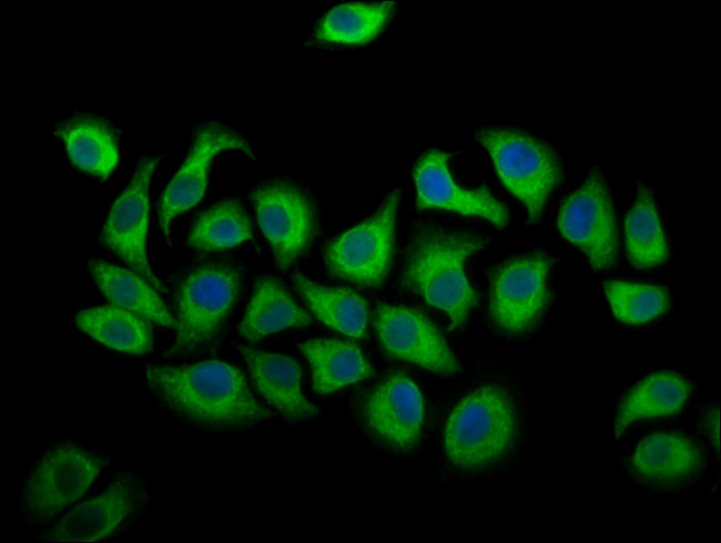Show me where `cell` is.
Returning a JSON list of instances; mask_svg holds the SVG:
<instances>
[{
	"label": "cell",
	"instance_id": "obj_1",
	"mask_svg": "<svg viewBox=\"0 0 721 543\" xmlns=\"http://www.w3.org/2000/svg\"><path fill=\"white\" fill-rule=\"evenodd\" d=\"M144 381L175 418L205 430H242L272 418L234 365L207 360L187 365L149 364Z\"/></svg>",
	"mask_w": 721,
	"mask_h": 543
},
{
	"label": "cell",
	"instance_id": "obj_2",
	"mask_svg": "<svg viewBox=\"0 0 721 543\" xmlns=\"http://www.w3.org/2000/svg\"><path fill=\"white\" fill-rule=\"evenodd\" d=\"M487 242L471 233L422 227L410 241L402 284L447 314L453 328H460L478 301L465 263Z\"/></svg>",
	"mask_w": 721,
	"mask_h": 543
},
{
	"label": "cell",
	"instance_id": "obj_3",
	"mask_svg": "<svg viewBox=\"0 0 721 543\" xmlns=\"http://www.w3.org/2000/svg\"><path fill=\"white\" fill-rule=\"evenodd\" d=\"M520 433L516 399L506 386L488 382L468 392L451 411L444 429V450L457 469L484 471L512 454Z\"/></svg>",
	"mask_w": 721,
	"mask_h": 543
},
{
	"label": "cell",
	"instance_id": "obj_4",
	"mask_svg": "<svg viewBox=\"0 0 721 543\" xmlns=\"http://www.w3.org/2000/svg\"><path fill=\"white\" fill-rule=\"evenodd\" d=\"M105 453L74 441L49 445L28 471L19 513L32 524L50 522L82 497L110 463Z\"/></svg>",
	"mask_w": 721,
	"mask_h": 543
},
{
	"label": "cell",
	"instance_id": "obj_5",
	"mask_svg": "<svg viewBox=\"0 0 721 543\" xmlns=\"http://www.w3.org/2000/svg\"><path fill=\"white\" fill-rule=\"evenodd\" d=\"M243 288V273L232 263L213 261L191 268L176 295V336L167 356L190 354L213 340Z\"/></svg>",
	"mask_w": 721,
	"mask_h": 543
},
{
	"label": "cell",
	"instance_id": "obj_6",
	"mask_svg": "<svg viewBox=\"0 0 721 543\" xmlns=\"http://www.w3.org/2000/svg\"><path fill=\"white\" fill-rule=\"evenodd\" d=\"M488 152L507 190L525 207L530 222H537L562 178L556 152L544 141L520 131L483 129L475 135Z\"/></svg>",
	"mask_w": 721,
	"mask_h": 543
},
{
	"label": "cell",
	"instance_id": "obj_7",
	"mask_svg": "<svg viewBox=\"0 0 721 543\" xmlns=\"http://www.w3.org/2000/svg\"><path fill=\"white\" fill-rule=\"evenodd\" d=\"M148 493L132 472L119 473L101 492L84 500L40 533L44 542H104L122 536L140 520Z\"/></svg>",
	"mask_w": 721,
	"mask_h": 543
},
{
	"label": "cell",
	"instance_id": "obj_8",
	"mask_svg": "<svg viewBox=\"0 0 721 543\" xmlns=\"http://www.w3.org/2000/svg\"><path fill=\"white\" fill-rule=\"evenodd\" d=\"M552 265L550 254L531 252L510 258L492 271L489 314L500 332L522 335L537 326L550 300Z\"/></svg>",
	"mask_w": 721,
	"mask_h": 543
},
{
	"label": "cell",
	"instance_id": "obj_9",
	"mask_svg": "<svg viewBox=\"0 0 721 543\" xmlns=\"http://www.w3.org/2000/svg\"><path fill=\"white\" fill-rule=\"evenodd\" d=\"M399 191L387 195L374 214L333 239L324 252L331 274L378 288L392 265Z\"/></svg>",
	"mask_w": 721,
	"mask_h": 543
},
{
	"label": "cell",
	"instance_id": "obj_10",
	"mask_svg": "<svg viewBox=\"0 0 721 543\" xmlns=\"http://www.w3.org/2000/svg\"><path fill=\"white\" fill-rule=\"evenodd\" d=\"M251 200L276 264L291 269L308 251L317 232L311 195L290 180L276 179L256 185Z\"/></svg>",
	"mask_w": 721,
	"mask_h": 543
},
{
	"label": "cell",
	"instance_id": "obj_11",
	"mask_svg": "<svg viewBox=\"0 0 721 543\" xmlns=\"http://www.w3.org/2000/svg\"><path fill=\"white\" fill-rule=\"evenodd\" d=\"M229 151H240L255 159L254 148L235 129L217 121H205L195 128L187 153L160 199L159 225L169 244L173 220L202 200L213 161Z\"/></svg>",
	"mask_w": 721,
	"mask_h": 543
},
{
	"label": "cell",
	"instance_id": "obj_12",
	"mask_svg": "<svg viewBox=\"0 0 721 543\" xmlns=\"http://www.w3.org/2000/svg\"><path fill=\"white\" fill-rule=\"evenodd\" d=\"M160 161V155L139 160L130 181L111 204L99 239L133 272L163 292L164 286L151 269L146 254L151 182Z\"/></svg>",
	"mask_w": 721,
	"mask_h": 543
},
{
	"label": "cell",
	"instance_id": "obj_13",
	"mask_svg": "<svg viewBox=\"0 0 721 543\" xmlns=\"http://www.w3.org/2000/svg\"><path fill=\"white\" fill-rule=\"evenodd\" d=\"M558 227L580 248L596 270L616 264L619 245L616 214L608 183L595 168L577 191L562 203Z\"/></svg>",
	"mask_w": 721,
	"mask_h": 543
},
{
	"label": "cell",
	"instance_id": "obj_14",
	"mask_svg": "<svg viewBox=\"0 0 721 543\" xmlns=\"http://www.w3.org/2000/svg\"><path fill=\"white\" fill-rule=\"evenodd\" d=\"M360 416L374 440L395 451H410L423 434V396L407 375L393 373L365 396Z\"/></svg>",
	"mask_w": 721,
	"mask_h": 543
},
{
	"label": "cell",
	"instance_id": "obj_15",
	"mask_svg": "<svg viewBox=\"0 0 721 543\" xmlns=\"http://www.w3.org/2000/svg\"><path fill=\"white\" fill-rule=\"evenodd\" d=\"M375 330L382 348L394 358L441 374L460 370L440 331L418 310L379 304L375 312Z\"/></svg>",
	"mask_w": 721,
	"mask_h": 543
},
{
	"label": "cell",
	"instance_id": "obj_16",
	"mask_svg": "<svg viewBox=\"0 0 721 543\" xmlns=\"http://www.w3.org/2000/svg\"><path fill=\"white\" fill-rule=\"evenodd\" d=\"M450 155L430 149L416 162L413 174L417 207L479 217L498 228L506 227L509 220L506 205L485 185L474 189L459 185L449 170Z\"/></svg>",
	"mask_w": 721,
	"mask_h": 543
},
{
	"label": "cell",
	"instance_id": "obj_17",
	"mask_svg": "<svg viewBox=\"0 0 721 543\" xmlns=\"http://www.w3.org/2000/svg\"><path fill=\"white\" fill-rule=\"evenodd\" d=\"M628 465L636 481L658 490H674L700 475L704 467V453L690 436L660 431L638 442Z\"/></svg>",
	"mask_w": 721,
	"mask_h": 543
},
{
	"label": "cell",
	"instance_id": "obj_18",
	"mask_svg": "<svg viewBox=\"0 0 721 543\" xmlns=\"http://www.w3.org/2000/svg\"><path fill=\"white\" fill-rule=\"evenodd\" d=\"M79 170L101 181L111 178L120 161V132L102 114L77 112L53 130Z\"/></svg>",
	"mask_w": 721,
	"mask_h": 543
},
{
	"label": "cell",
	"instance_id": "obj_19",
	"mask_svg": "<svg viewBox=\"0 0 721 543\" xmlns=\"http://www.w3.org/2000/svg\"><path fill=\"white\" fill-rule=\"evenodd\" d=\"M240 352L258 394L285 420L302 422L317 414L302 391V369L294 359L245 345Z\"/></svg>",
	"mask_w": 721,
	"mask_h": 543
},
{
	"label": "cell",
	"instance_id": "obj_20",
	"mask_svg": "<svg viewBox=\"0 0 721 543\" xmlns=\"http://www.w3.org/2000/svg\"><path fill=\"white\" fill-rule=\"evenodd\" d=\"M691 383L671 371H658L633 385L620 402L615 419L619 438L636 421L680 413L692 394Z\"/></svg>",
	"mask_w": 721,
	"mask_h": 543
},
{
	"label": "cell",
	"instance_id": "obj_21",
	"mask_svg": "<svg viewBox=\"0 0 721 543\" xmlns=\"http://www.w3.org/2000/svg\"><path fill=\"white\" fill-rule=\"evenodd\" d=\"M309 323L308 313L298 306L285 284L274 275H263L254 285L238 330L244 339L255 342Z\"/></svg>",
	"mask_w": 721,
	"mask_h": 543
},
{
	"label": "cell",
	"instance_id": "obj_22",
	"mask_svg": "<svg viewBox=\"0 0 721 543\" xmlns=\"http://www.w3.org/2000/svg\"><path fill=\"white\" fill-rule=\"evenodd\" d=\"M298 349L312 369V383L316 393L325 395L364 381L373 368L363 351L355 344L338 339H313Z\"/></svg>",
	"mask_w": 721,
	"mask_h": 543
},
{
	"label": "cell",
	"instance_id": "obj_23",
	"mask_svg": "<svg viewBox=\"0 0 721 543\" xmlns=\"http://www.w3.org/2000/svg\"><path fill=\"white\" fill-rule=\"evenodd\" d=\"M89 273L101 293L114 305L138 313L149 321L175 328L159 291L135 272L94 259L88 263Z\"/></svg>",
	"mask_w": 721,
	"mask_h": 543
},
{
	"label": "cell",
	"instance_id": "obj_24",
	"mask_svg": "<svg viewBox=\"0 0 721 543\" xmlns=\"http://www.w3.org/2000/svg\"><path fill=\"white\" fill-rule=\"evenodd\" d=\"M77 326L88 336L110 349L145 354L153 345L149 320L116 305H98L75 315Z\"/></svg>",
	"mask_w": 721,
	"mask_h": 543
},
{
	"label": "cell",
	"instance_id": "obj_25",
	"mask_svg": "<svg viewBox=\"0 0 721 543\" xmlns=\"http://www.w3.org/2000/svg\"><path fill=\"white\" fill-rule=\"evenodd\" d=\"M293 282L322 323L349 338H365L368 306L362 295L349 289L318 284L302 273H294Z\"/></svg>",
	"mask_w": 721,
	"mask_h": 543
},
{
	"label": "cell",
	"instance_id": "obj_26",
	"mask_svg": "<svg viewBox=\"0 0 721 543\" xmlns=\"http://www.w3.org/2000/svg\"><path fill=\"white\" fill-rule=\"evenodd\" d=\"M624 240L629 261L639 269L664 263L669 248L651 190L637 187L636 200L624 220Z\"/></svg>",
	"mask_w": 721,
	"mask_h": 543
},
{
	"label": "cell",
	"instance_id": "obj_27",
	"mask_svg": "<svg viewBox=\"0 0 721 543\" xmlns=\"http://www.w3.org/2000/svg\"><path fill=\"white\" fill-rule=\"evenodd\" d=\"M394 9L393 2L338 4L321 19L314 38L327 43H367L385 28Z\"/></svg>",
	"mask_w": 721,
	"mask_h": 543
},
{
	"label": "cell",
	"instance_id": "obj_28",
	"mask_svg": "<svg viewBox=\"0 0 721 543\" xmlns=\"http://www.w3.org/2000/svg\"><path fill=\"white\" fill-rule=\"evenodd\" d=\"M253 238V225L244 205L237 199L221 200L194 221L187 245L197 251L233 248Z\"/></svg>",
	"mask_w": 721,
	"mask_h": 543
},
{
	"label": "cell",
	"instance_id": "obj_29",
	"mask_svg": "<svg viewBox=\"0 0 721 543\" xmlns=\"http://www.w3.org/2000/svg\"><path fill=\"white\" fill-rule=\"evenodd\" d=\"M603 290L613 316L630 325L651 322L670 305L669 291L658 284L611 280Z\"/></svg>",
	"mask_w": 721,
	"mask_h": 543
},
{
	"label": "cell",
	"instance_id": "obj_30",
	"mask_svg": "<svg viewBox=\"0 0 721 543\" xmlns=\"http://www.w3.org/2000/svg\"><path fill=\"white\" fill-rule=\"evenodd\" d=\"M704 430L710 439L712 448L719 451V408L710 409L703 419Z\"/></svg>",
	"mask_w": 721,
	"mask_h": 543
}]
</instances>
